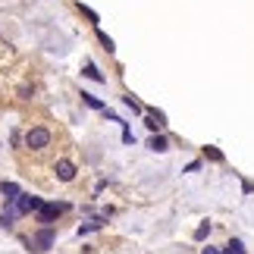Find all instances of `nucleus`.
Segmentation results:
<instances>
[{"mask_svg":"<svg viewBox=\"0 0 254 254\" xmlns=\"http://www.w3.org/2000/svg\"><path fill=\"white\" fill-rule=\"evenodd\" d=\"M201 254H220L217 248H201Z\"/></svg>","mask_w":254,"mask_h":254,"instance_id":"a211bd4d","label":"nucleus"},{"mask_svg":"<svg viewBox=\"0 0 254 254\" xmlns=\"http://www.w3.org/2000/svg\"><path fill=\"white\" fill-rule=\"evenodd\" d=\"M82 101H85V107H91V110H107L101 97H94V94H88V91H82Z\"/></svg>","mask_w":254,"mask_h":254,"instance_id":"6e6552de","label":"nucleus"},{"mask_svg":"<svg viewBox=\"0 0 254 254\" xmlns=\"http://www.w3.org/2000/svg\"><path fill=\"white\" fill-rule=\"evenodd\" d=\"M223 254H245V245H242V239H232L226 248H223Z\"/></svg>","mask_w":254,"mask_h":254,"instance_id":"f8f14e48","label":"nucleus"},{"mask_svg":"<svg viewBox=\"0 0 254 254\" xmlns=\"http://www.w3.org/2000/svg\"><path fill=\"white\" fill-rule=\"evenodd\" d=\"M207 236H210V223H201V226L194 229V239H198V242H204Z\"/></svg>","mask_w":254,"mask_h":254,"instance_id":"4468645a","label":"nucleus"},{"mask_svg":"<svg viewBox=\"0 0 254 254\" xmlns=\"http://www.w3.org/2000/svg\"><path fill=\"white\" fill-rule=\"evenodd\" d=\"M123 104H126V107H132V110H138V113L144 110V107H141L138 101H135V97H132V94H126V97H123Z\"/></svg>","mask_w":254,"mask_h":254,"instance_id":"dca6fc26","label":"nucleus"},{"mask_svg":"<svg viewBox=\"0 0 254 254\" xmlns=\"http://www.w3.org/2000/svg\"><path fill=\"white\" fill-rule=\"evenodd\" d=\"M82 75H85V79H94V82H107L104 75L97 72V66H94V63H85V69H82Z\"/></svg>","mask_w":254,"mask_h":254,"instance_id":"9d476101","label":"nucleus"},{"mask_svg":"<svg viewBox=\"0 0 254 254\" xmlns=\"http://www.w3.org/2000/svg\"><path fill=\"white\" fill-rule=\"evenodd\" d=\"M163 123H167V116H163L160 110H148V129H154V132H157Z\"/></svg>","mask_w":254,"mask_h":254,"instance_id":"0eeeda50","label":"nucleus"},{"mask_svg":"<svg viewBox=\"0 0 254 254\" xmlns=\"http://www.w3.org/2000/svg\"><path fill=\"white\" fill-rule=\"evenodd\" d=\"M57 179H60V182H72L75 179V163L72 160H57Z\"/></svg>","mask_w":254,"mask_h":254,"instance_id":"39448f33","label":"nucleus"},{"mask_svg":"<svg viewBox=\"0 0 254 254\" xmlns=\"http://www.w3.org/2000/svg\"><path fill=\"white\" fill-rule=\"evenodd\" d=\"M79 9H82V16L88 19V22H97V13H94L91 6H85V3H79Z\"/></svg>","mask_w":254,"mask_h":254,"instance_id":"2eb2a0df","label":"nucleus"},{"mask_svg":"<svg viewBox=\"0 0 254 254\" xmlns=\"http://www.w3.org/2000/svg\"><path fill=\"white\" fill-rule=\"evenodd\" d=\"M148 148L160 154V151H167V148H170V144H167V138H163V135H151V141H148Z\"/></svg>","mask_w":254,"mask_h":254,"instance_id":"1a4fd4ad","label":"nucleus"},{"mask_svg":"<svg viewBox=\"0 0 254 254\" xmlns=\"http://www.w3.org/2000/svg\"><path fill=\"white\" fill-rule=\"evenodd\" d=\"M41 204H44V201L38 198V194H19V198H16V201H9L6 207H13V213H16V217H25V213L38 210Z\"/></svg>","mask_w":254,"mask_h":254,"instance_id":"f257e3e1","label":"nucleus"},{"mask_svg":"<svg viewBox=\"0 0 254 254\" xmlns=\"http://www.w3.org/2000/svg\"><path fill=\"white\" fill-rule=\"evenodd\" d=\"M104 226V220H88V223H82L79 226V236H88V232H97Z\"/></svg>","mask_w":254,"mask_h":254,"instance_id":"9b49d317","label":"nucleus"},{"mask_svg":"<svg viewBox=\"0 0 254 254\" xmlns=\"http://www.w3.org/2000/svg\"><path fill=\"white\" fill-rule=\"evenodd\" d=\"M25 144H28L32 151H41V148H47V144H51V132H47L44 126H38V129H28Z\"/></svg>","mask_w":254,"mask_h":254,"instance_id":"20e7f679","label":"nucleus"},{"mask_svg":"<svg viewBox=\"0 0 254 254\" xmlns=\"http://www.w3.org/2000/svg\"><path fill=\"white\" fill-rule=\"evenodd\" d=\"M63 210H69V204H47V201H44L41 207L35 210V220H38V223H54Z\"/></svg>","mask_w":254,"mask_h":254,"instance_id":"7ed1b4c3","label":"nucleus"},{"mask_svg":"<svg viewBox=\"0 0 254 254\" xmlns=\"http://www.w3.org/2000/svg\"><path fill=\"white\" fill-rule=\"evenodd\" d=\"M0 191H3L6 204H9V201H16L19 194H22V191H19V185H16V182H3V185H0Z\"/></svg>","mask_w":254,"mask_h":254,"instance_id":"423d86ee","label":"nucleus"},{"mask_svg":"<svg viewBox=\"0 0 254 254\" xmlns=\"http://www.w3.org/2000/svg\"><path fill=\"white\" fill-rule=\"evenodd\" d=\"M54 242H57L54 229H41V232H35V236L28 239V251H35V254H44L47 248H54Z\"/></svg>","mask_w":254,"mask_h":254,"instance_id":"f03ea898","label":"nucleus"},{"mask_svg":"<svg viewBox=\"0 0 254 254\" xmlns=\"http://www.w3.org/2000/svg\"><path fill=\"white\" fill-rule=\"evenodd\" d=\"M204 154H207L210 160H223V151H217V148H204Z\"/></svg>","mask_w":254,"mask_h":254,"instance_id":"f3484780","label":"nucleus"},{"mask_svg":"<svg viewBox=\"0 0 254 254\" xmlns=\"http://www.w3.org/2000/svg\"><path fill=\"white\" fill-rule=\"evenodd\" d=\"M97 38H101V44L107 47V54H113V51H116V44H113V38H110V35H107V32H101V28H97Z\"/></svg>","mask_w":254,"mask_h":254,"instance_id":"ddd939ff","label":"nucleus"}]
</instances>
